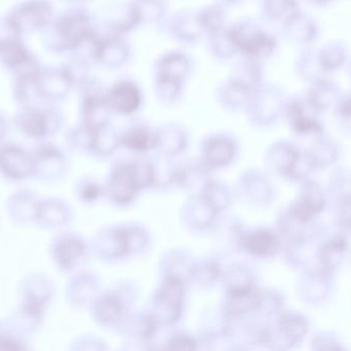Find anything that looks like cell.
I'll return each mask as SVG.
<instances>
[{
  "label": "cell",
  "instance_id": "1",
  "mask_svg": "<svg viewBox=\"0 0 351 351\" xmlns=\"http://www.w3.org/2000/svg\"><path fill=\"white\" fill-rule=\"evenodd\" d=\"M45 29L47 45L55 51H73L93 32L90 28V19L82 10L67 12Z\"/></svg>",
  "mask_w": 351,
  "mask_h": 351
},
{
  "label": "cell",
  "instance_id": "2",
  "mask_svg": "<svg viewBox=\"0 0 351 351\" xmlns=\"http://www.w3.org/2000/svg\"><path fill=\"white\" fill-rule=\"evenodd\" d=\"M16 129L27 137L43 141L58 133L62 117L55 107H20L14 115Z\"/></svg>",
  "mask_w": 351,
  "mask_h": 351
},
{
  "label": "cell",
  "instance_id": "3",
  "mask_svg": "<svg viewBox=\"0 0 351 351\" xmlns=\"http://www.w3.org/2000/svg\"><path fill=\"white\" fill-rule=\"evenodd\" d=\"M53 8L49 0H26L10 10L8 19L21 35L45 30L53 22Z\"/></svg>",
  "mask_w": 351,
  "mask_h": 351
},
{
  "label": "cell",
  "instance_id": "4",
  "mask_svg": "<svg viewBox=\"0 0 351 351\" xmlns=\"http://www.w3.org/2000/svg\"><path fill=\"white\" fill-rule=\"evenodd\" d=\"M34 174L31 150L19 144L4 141L0 144V175L10 183H22Z\"/></svg>",
  "mask_w": 351,
  "mask_h": 351
},
{
  "label": "cell",
  "instance_id": "5",
  "mask_svg": "<svg viewBox=\"0 0 351 351\" xmlns=\"http://www.w3.org/2000/svg\"><path fill=\"white\" fill-rule=\"evenodd\" d=\"M34 174L33 177L43 183H53L65 175L67 161L65 155L57 146L49 142H39L31 150Z\"/></svg>",
  "mask_w": 351,
  "mask_h": 351
},
{
  "label": "cell",
  "instance_id": "6",
  "mask_svg": "<svg viewBox=\"0 0 351 351\" xmlns=\"http://www.w3.org/2000/svg\"><path fill=\"white\" fill-rule=\"evenodd\" d=\"M86 251V243L73 233H61L49 245L51 262L62 272L76 269L82 264Z\"/></svg>",
  "mask_w": 351,
  "mask_h": 351
},
{
  "label": "cell",
  "instance_id": "7",
  "mask_svg": "<svg viewBox=\"0 0 351 351\" xmlns=\"http://www.w3.org/2000/svg\"><path fill=\"white\" fill-rule=\"evenodd\" d=\"M16 293L18 303L47 311L55 297V284L47 274L32 272L21 280Z\"/></svg>",
  "mask_w": 351,
  "mask_h": 351
},
{
  "label": "cell",
  "instance_id": "8",
  "mask_svg": "<svg viewBox=\"0 0 351 351\" xmlns=\"http://www.w3.org/2000/svg\"><path fill=\"white\" fill-rule=\"evenodd\" d=\"M228 35L233 49H239L249 57L266 55L274 45L272 37L249 25L234 27Z\"/></svg>",
  "mask_w": 351,
  "mask_h": 351
},
{
  "label": "cell",
  "instance_id": "9",
  "mask_svg": "<svg viewBox=\"0 0 351 351\" xmlns=\"http://www.w3.org/2000/svg\"><path fill=\"white\" fill-rule=\"evenodd\" d=\"M40 201V196L33 190H16L6 199V212L16 224H31L36 220Z\"/></svg>",
  "mask_w": 351,
  "mask_h": 351
},
{
  "label": "cell",
  "instance_id": "10",
  "mask_svg": "<svg viewBox=\"0 0 351 351\" xmlns=\"http://www.w3.org/2000/svg\"><path fill=\"white\" fill-rule=\"evenodd\" d=\"M47 313V310L18 303L16 308L12 311L8 321H4V324L8 329L25 337H28L36 333L43 327Z\"/></svg>",
  "mask_w": 351,
  "mask_h": 351
},
{
  "label": "cell",
  "instance_id": "11",
  "mask_svg": "<svg viewBox=\"0 0 351 351\" xmlns=\"http://www.w3.org/2000/svg\"><path fill=\"white\" fill-rule=\"evenodd\" d=\"M71 212L63 200L59 198H41L35 224L43 230L56 231L69 223Z\"/></svg>",
  "mask_w": 351,
  "mask_h": 351
},
{
  "label": "cell",
  "instance_id": "12",
  "mask_svg": "<svg viewBox=\"0 0 351 351\" xmlns=\"http://www.w3.org/2000/svg\"><path fill=\"white\" fill-rule=\"evenodd\" d=\"M71 84L65 69L40 70L37 76V87L41 98L49 105L63 99Z\"/></svg>",
  "mask_w": 351,
  "mask_h": 351
},
{
  "label": "cell",
  "instance_id": "13",
  "mask_svg": "<svg viewBox=\"0 0 351 351\" xmlns=\"http://www.w3.org/2000/svg\"><path fill=\"white\" fill-rule=\"evenodd\" d=\"M106 98L110 109L125 113H133L141 102V94L137 87L127 82L117 84Z\"/></svg>",
  "mask_w": 351,
  "mask_h": 351
},
{
  "label": "cell",
  "instance_id": "14",
  "mask_svg": "<svg viewBox=\"0 0 351 351\" xmlns=\"http://www.w3.org/2000/svg\"><path fill=\"white\" fill-rule=\"evenodd\" d=\"M188 61L179 54L168 56L162 60L160 66V82L181 86L182 80L188 71Z\"/></svg>",
  "mask_w": 351,
  "mask_h": 351
},
{
  "label": "cell",
  "instance_id": "15",
  "mask_svg": "<svg viewBox=\"0 0 351 351\" xmlns=\"http://www.w3.org/2000/svg\"><path fill=\"white\" fill-rule=\"evenodd\" d=\"M5 325V324H4ZM31 346L27 341V337L16 333L12 330L4 327L0 334V351H26L30 350Z\"/></svg>",
  "mask_w": 351,
  "mask_h": 351
},
{
  "label": "cell",
  "instance_id": "16",
  "mask_svg": "<svg viewBox=\"0 0 351 351\" xmlns=\"http://www.w3.org/2000/svg\"><path fill=\"white\" fill-rule=\"evenodd\" d=\"M249 249L254 253L266 255L276 249V241L269 233L260 232L250 238Z\"/></svg>",
  "mask_w": 351,
  "mask_h": 351
},
{
  "label": "cell",
  "instance_id": "17",
  "mask_svg": "<svg viewBox=\"0 0 351 351\" xmlns=\"http://www.w3.org/2000/svg\"><path fill=\"white\" fill-rule=\"evenodd\" d=\"M223 21H224V14L222 10L212 8L202 12V16L198 19V24L212 34H217L222 27Z\"/></svg>",
  "mask_w": 351,
  "mask_h": 351
},
{
  "label": "cell",
  "instance_id": "18",
  "mask_svg": "<svg viewBox=\"0 0 351 351\" xmlns=\"http://www.w3.org/2000/svg\"><path fill=\"white\" fill-rule=\"evenodd\" d=\"M152 140H154V137H152V133L146 131L145 129L133 130L127 136L128 144L132 148H138V150H145V148H149Z\"/></svg>",
  "mask_w": 351,
  "mask_h": 351
},
{
  "label": "cell",
  "instance_id": "19",
  "mask_svg": "<svg viewBox=\"0 0 351 351\" xmlns=\"http://www.w3.org/2000/svg\"><path fill=\"white\" fill-rule=\"evenodd\" d=\"M8 130H10V126H8V120L5 119L4 115L0 113V144H3L5 141L6 136L8 134Z\"/></svg>",
  "mask_w": 351,
  "mask_h": 351
},
{
  "label": "cell",
  "instance_id": "20",
  "mask_svg": "<svg viewBox=\"0 0 351 351\" xmlns=\"http://www.w3.org/2000/svg\"><path fill=\"white\" fill-rule=\"evenodd\" d=\"M4 327H5V325H4V323H2V321H0V334H1V332L3 331Z\"/></svg>",
  "mask_w": 351,
  "mask_h": 351
}]
</instances>
